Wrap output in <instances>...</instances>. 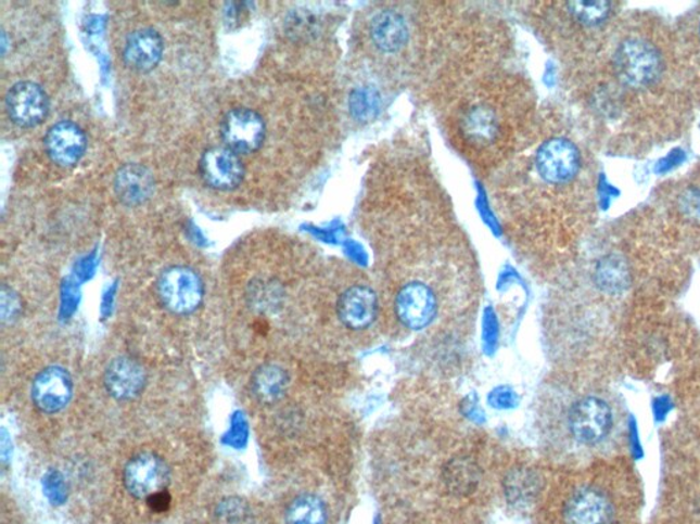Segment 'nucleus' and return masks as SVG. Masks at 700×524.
<instances>
[{
  "mask_svg": "<svg viewBox=\"0 0 700 524\" xmlns=\"http://www.w3.org/2000/svg\"><path fill=\"white\" fill-rule=\"evenodd\" d=\"M455 133L467 153L494 157L509 142V118L498 99H470L455 114Z\"/></svg>",
  "mask_w": 700,
  "mask_h": 524,
  "instance_id": "f257e3e1",
  "label": "nucleus"
},
{
  "mask_svg": "<svg viewBox=\"0 0 700 524\" xmlns=\"http://www.w3.org/2000/svg\"><path fill=\"white\" fill-rule=\"evenodd\" d=\"M581 152L565 137H551L536 148L533 171L542 182L550 187H564L581 171Z\"/></svg>",
  "mask_w": 700,
  "mask_h": 524,
  "instance_id": "f03ea898",
  "label": "nucleus"
},
{
  "mask_svg": "<svg viewBox=\"0 0 700 524\" xmlns=\"http://www.w3.org/2000/svg\"><path fill=\"white\" fill-rule=\"evenodd\" d=\"M614 67L626 85L645 88L661 77L663 63L651 42L635 37L625 40L615 51Z\"/></svg>",
  "mask_w": 700,
  "mask_h": 524,
  "instance_id": "7ed1b4c3",
  "label": "nucleus"
},
{
  "mask_svg": "<svg viewBox=\"0 0 700 524\" xmlns=\"http://www.w3.org/2000/svg\"><path fill=\"white\" fill-rule=\"evenodd\" d=\"M157 293L173 315L187 316L202 305L204 285L199 274L188 267H171L161 274Z\"/></svg>",
  "mask_w": 700,
  "mask_h": 524,
  "instance_id": "20e7f679",
  "label": "nucleus"
},
{
  "mask_svg": "<svg viewBox=\"0 0 700 524\" xmlns=\"http://www.w3.org/2000/svg\"><path fill=\"white\" fill-rule=\"evenodd\" d=\"M220 136L224 144L239 155H249L263 145L266 124L256 111L239 107L226 113L220 122Z\"/></svg>",
  "mask_w": 700,
  "mask_h": 524,
  "instance_id": "39448f33",
  "label": "nucleus"
},
{
  "mask_svg": "<svg viewBox=\"0 0 700 524\" xmlns=\"http://www.w3.org/2000/svg\"><path fill=\"white\" fill-rule=\"evenodd\" d=\"M367 39L382 56H397L410 42V25L396 9H383L373 14L367 24Z\"/></svg>",
  "mask_w": 700,
  "mask_h": 524,
  "instance_id": "423d86ee",
  "label": "nucleus"
},
{
  "mask_svg": "<svg viewBox=\"0 0 700 524\" xmlns=\"http://www.w3.org/2000/svg\"><path fill=\"white\" fill-rule=\"evenodd\" d=\"M613 426V414L607 401L599 398H584L572 407L570 429L578 443L598 444L608 436Z\"/></svg>",
  "mask_w": 700,
  "mask_h": 524,
  "instance_id": "0eeeda50",
  "label": "nucleus"
},
{
  "mask_svg": "<svg viewBox=\"0 0 700 524\" xmlns=\"http://www.w3.org/2000/svg\"><path fill=\"white\" fill-rule=\"evenodd\" d=\"M170 481V469L165 460L155 453H140L126 464L124 483L136 499H149L157 491L166 490Z\"/></svg>",
  "mask_w": 700,
  "mask_h": 524,
  "instance_id": "6e6552de",
  "label": "nucleus"
},
{
  "mask_svg": "<svg viewBox=\"0 0 700 524\" xmlns=\"http://www.w3.org/2000/svg\"><path fill=\"white\" fill-rule=\"evenodd\" d=\"M398 320L409 330H423L433 322L438 310V301L430 285L410 282L399 289L394 302Z\"/></svg>",
  "mask_w": 700,
  "mask_h": 524,
  "instance_id": "1a4fd4ad",
  "label": "nucleus"
},
{
  "mask_svg": "<svg viewBox=\"0 0 700 524\" xmlns=\"http://www.w3.org/2000/svg\"><path fill=\"white\" fill-rule=\"evenodd\" d=\"M200 174L209 188L233 190L244 179L245 168L239 153L226 145L208 148L200 158Z\"/></svg>",
  "mask_w": 700,
  "mask_h": 524,
  "instance_id": "9d476101",
  "label": "nucleus"
},
{
  "mask_svg": "<svg viewBox=\"0 0 700 524\" xmlns=\"http://www.w3.org/2000/svg\"><path fill=\"white\" fill-rule=\"evenodd\" d=\"M49 97L39 84L21 81L14 84L7 94L10 119L21 127H35L49 114Z\"/></svg>",
  "mask_w": 700,
  "mask_h": 524,
  "instance_id": "9b49d317",
  "label": "nucleus"
},
{
  "mask_svg": "<svg viewBox=\"0 0 700 524\" xmlns=\"http://www.w3.org/2000/svg\"><path fill=\"white\" fill-rule=\"evenodd\" d=\"M47 155L61 167H72L81 161L87 150V137L72 120L52 125L44 139Z\"/></svg>",
  "mask_w": 700,
  "mask_h": 524,
  "instance_id": "f8f14e48",
  "label": "nucleus"
},
{
  "mask_svg": "<svg viewBox=\"0 0 700 524\" xmlns=\"http://www.w3.org/2000/svg\"><path fill=\"white\" fill-rule=\"evenodd\" d=\"M73 381L65 369L51 367L41 372L31 385V399L40 411L55 414L68 405Z\"/></svg>",
  "mask_w": 700,
  "mask_h": 524,
  "instance_id": "ddd939ff",
  "label": "nucleus"
},
{
  "mask_svg": "<svg viewBox=\"0 0 700 524\" xmlns=\"http://www.w3.org/2000/svg\"><path fill=\"white\" fill-rule=\"evenodd\" d=\"M336 314L342 324L349 330H366L378 317L376 291L365 284L352 285L340 295Z\"/></svg>",
  "mask_w": 700,
  "mask_h": 524,
  "instance_id": "4468645a",
  "label": "nucleus"
},
{
  "mask_svg": "<svg viewBox=\"0 0 700 524\" xmlns=\"http://www.w3.org/2000/svg\"><path fill=\"white\" fill-rule=\"evenodd\" d=\"M163 51H165V42L162 36L155 29L141 28L126 39L124 60L133 71L147 73L160 65Z\"/></svg>",
  "mask_w": 700,
  "mask_h": 524,
  "instance_id": "2eb2a0df",
  "label": "nucleus"
},
{
  "mask_svg": "<svg viewBox=\"0 0 700 524\" xmlns=\"http://www.w3.org/2000/svg\"><path fill=\"white\" fill-rule=\"evenodd\" d=\"M145 381L144 368L128 357L114 359L104 373L109 394L119 400L135 399L144 389Z\"/></svg>",
  "mask_w": 700,
  "mask_h": 524,
  "instance_id": "dca6fc26",
  "label": "nucleus"
},
{
  "mask_svg": "<svg viewBox=\"0 0 700 524\" xmlns=\"http://www.w3.org/2000/svg\"><path fill=\"white\" fill-rule=\"evenodd\" d=\"M115 192L124 204L135 206L145 203L154 193L155 181L149 168L129 163L115 175Z\"/></svg>",
  "mask_w": 700,
  "mask_h": 524,
  "instance_id": "f3484780",
  "label": "nucleus"
},
{
  "mask_svg": "<svg viewBox=\"0 0 700 524\" xmlns=\"http://www.w3.org/2000/svg\"><path fill=\"white\" fill-rule=\"evenodd\" d=\"M289 378L277 365H263L252 378V389L262 404H276L285 395Z\"/></svg>",
  "mask_w": 700,
  "mask_h": 524,
  "instance_id": "a211bd4d",
  "label": "nucleus"
},
{
  "mask_svg": "<svg viewBox=\"0 0 700 524\" xmlns=\"http://www.w3.org/2000/svg\"><path fill=\"white\" fill-rule=\"evenodd\" d=\"M444 480L447 489L451 494L471 495L478 488L479 481H481V470L470 458H456L447 463L444 470Z\"/></svg>",
  "mask_w": 700,
  "mask_h": 524,
  "instance_id": "6ab92c4d",
  "label": "nucleus"
},
{
  "mask_svg": "<svg viewBox=\"0 0 700 524\" xmlns=\"http://www.w3.org/2000/svg\"><path fill=\"white\" fill-rule=\"evenodd\" d=\"M538 476L533 471L518 469L510 471L505 478V495L510 504L523 507L530 504L538 495Z\"/></svg>",
  "mask_w": 700,
  "mask_h": 524,
  "instance_id": "aec40b11",
  "label": "nucleus"
},
{
  "mask_svg": "<svg viewBox=\"0 0 700 524\" xmlns=\"http://www.w3.org/2000/svg\"><path fill=\"white\" fill-rule=\"evenodd\" d=\"M288 524H326L328 511L317 496L303 495L292 501L287 512Z\"/></svg>",
  "mask_w": 700,
  "mask_h": 524,
  "instance_id": "412c9836",
  "label": "nucleus"
},
{
  "mask_svg": "<svg viewBox=\"0 0 700 524\" xmlns=\"http://www.w3.org/2000/svg\"><path fill=\"white\" fill-rule=\"evenodd\" d=\"M595 279L599 287L608 293H620L629 284V271L626 264L620 257H604L598 264L595 271Z\"/></svg>",
  "mask_w": 700,
  "mask_h": 524,
  "instance_id": "4be33fe9",
  "label": "nucleus"
},
{
  "mask_svg": "<svg viewBox=\"0 0 700 524\" xmlns=\"http://www.w3.org/2000/svg\"><path fill=\"white\" fill-rule=\"evenodd\" d=\"M567 10L576 23L584 26H598L610 17L613 4L609 2H571L567 3Z\"/></svg>",
  "mask_w": 700,
  "mask_h": 524,
  "instance_id": "5701e85b",
  "label": "nucleus"
},
{
  "mask_svg": "<svg viewBox=\"0 0 700 524\" xmlns=\"http://www.w3.org/2000/svg\"><path fill=\"white\" fill-rule=\"evenodd\" d=\"M252 512L249 504L241 499H226L215 510V524H252Z\"/></svg>",
  "mask_w": 700,
  "mask_h": 524,
  "instance_id": "b1692460",
  "label": "nucleus"
},
{
  "mask_svg": "<svg viewBox=\"0 0 700 524\" xmlns=\"http://www.w3.org/2000/svg\"><path fill=\"white\" fill-rule=\"evenodd\" d=\"M351 107L357 116L368 118V116L377 113L378 97L370 89L368 91L360 89V91L355 92L354 97H352Z\"/></svg>",
  "mask_w": 700,
  "mask_h": 524,
  "instance_id": "393cba45",
  "label": "nucleus"
},
{
  "mask_svg": "<svg viewBox=\"0 0 700 524\" xmlns=\"http://www.w3.org/2000/svg\"><path fill=\"white\" fill-rule=\"evenodd\" d=\"M518 395L509 386H499L488 395V404L494 409H512L518 405Z\"/></svg>",
  "mask_w": 700,
  "mask_h": 524,
  "instance_id": "a878e982",
  "label": "nucleus"
},
{
  "mask_svg": "<svg viewBox=\"0 0 700 524\" xmlns=\"http://www.w3.org/2000/svg\"><path fill=\"white\" fill-rule=\"evenodd\" d=\"M21 310V301L18 295L7 285L2 287V320L10 321L18 316Z\"/></svg>",
  "mask_w": 700,
  "mask_h": 524,
  "instance_id": "bb28decb",
  "label": "nucleus"
},
{
  "mask_svg": "<svg viewBox=\"0 0 700 524\" xmlns=\"http://www.w3.org/2000/svg\"><path fill=\"white\" fill-rule=\"evenodd\" d=\"M147 504L151 508L152 511L156 513H163L170 508L171 496L168 495L167 490L157 491V494L152 495L147 499Z\"/></svg>",
  "mask_w": 700,
  "mask_h": 524,
  "instance_id": "cd10ccee",
  "label": "nucleus"
},
{
  "mask_svg": "<svg viewBox=\"0 0 700 524\" xmlns=\"http://www.w3.org/2000/svg\"><path fill=\"white\" fill-rule=\"evenodd\" d=\"M699 31H700V25H699Z\"/></svg>",
  "mask_w": 700,
  "mask_h": 524,
  "instance_id": "c85d7f7f",
  "label": "nucleus"
}]
</instances>
